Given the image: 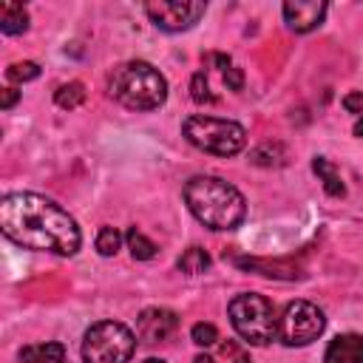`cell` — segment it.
Masks as SVG:
<instances>
[{
	"mask_svg": "<svg viewBox=\"0 0 363 363\" xmlns=\"http://www.w3.org/2000/svg\"><path fill=\"white\" fill-rule=\"evenodd\" d=\"M20 99V91L17 88H3V99H0V105H3V111H9L14 102Z\"/></svg>",
	"mask_w": 363,
	"mask_h": 363,
	"instance_id": "obj_25",
	"label": "cell"
},
{
	"mask_svg": "<svg viewBox=\"0 0 363 363\" xmlns=\"http://www.w3.org/2000/svg\"><path fill=\"white\" fill-rule=\"evenodd\" d=\"M312 170L318 173V179L323 182V190L329 193V196H343L346 193V184H343V179H340V173L335 170V164L326 159V156H315L312 159Z\"/></svg>",
	"mask_w": 363,
	"mask_h": 363,
	"instance_id": "obj_15",
	"label": "cell"
},
{
	"mask_svg": "<svg viewBox=\"0 0 363 363\" xmlns=\"http://www.w3.org/2000/svg\"><path fill=\"white\" fill-rule=\"evenodd\" d=\"M281 11H284V23L289 26V31L309 34L323 23L329 6L323 0H286Z\"/></svg>",
	"mask_w": 363,
	"mask_h": 363,
	"instance_id": "obj_10",
	"label": "cell"
},
{
	"mask_svg": "<svg viewBox=\"0 0 363 363\" xmlns=\"http://www.w3.org/2000/svg\"><path fill=\"white\" fill-rule=\"evenodd\" d=\"M221 77H224V85H227L230 91H241V88H244V74H241V68L230 65L227 71H221Z\"/></svg>",
	"mask_w": 363,
	"mask_h": 363,
	"instance_id": "obj_24",
	"label": "cell"
},
{
	"mask_svg": "<svg viewBox=\"0 0 363 363\" xmlns=\"http://www.w3.org/2000/svg\"><path fill=\"white\" fill-rule=\"evenodd\" d=\"M111 96L128 111H156L167 99V79L145 60H128L108 79Z\"/></svg>",
	"mask_w": 363,
	"mask_h": 363,
	"instance_id": "obj_3",
	"label": "cell"
},
{
	"mask_svg": "<svg viewBox=\"0 0 363 363\" xmlns=\"http://www.w3.org/2000/svg\"><path fill=\"white\" fill-rule=\"evenodd\" d=\"M125 241H128V250H130V255L136 258V261H150V258H156V244L139 230V227H130L128 230V235H125Z\"/></svg>",
	"mask_w": 363,
	"mask_h": 363,
	"instance_id": "obj_17",
	"label": "cell"
},
{
	"mask_svg": "<svg viewBox=\"0 0 363 363\" xmlns=\"http://www.w3.org/2000/svg\"><path fill=\"white\" fill-rule=\"evenodd\" d=\"M190 340H193L196 346H204V349H210V346H216L221 337H218V329H216L213 323H207V320H199V323H193V329H190Z\"/></svg>",
	"mask_w": 363,
	"mask_h": 363,
	"instance_id": "obj_20",
	"label": "cell"
},
{
	"mask_svg": "<svg viewBox=\"0 0 363 363\" xmlns=\"http://www.w3.org/2000/svg\"><path fill=\"white\" fill-rule=\"evenodd\" d=\"M145 363H164V360H159V357H147Z\"/></svg>",
	"mask_w": 363,
	"mask_h": 363,
	"instance_id": "obj_26",
	"label": "cell"
},
{
	"mask_svg": "<svg viewBox=\"0 0 363 363\" xmlns=\"http://www.w3.org/2000/svg\"><path fill=\"white\" fill-rule=\"evenodd\" d=\"M230 323L250 346H267L278 340V312L269 298L258 292H241L227 306Z\"/></svg>",
	"mask_w": 363,
	"mask_h": 363,
	"instance_id": "obj_4",
	"label": "cell"
},
{
	"mask_svg": "<svg viewBox=\"0 0 363 363\" xmlns=\"http://www.w3.org/2000/svg\"><path fill=\"white\" fill-rule=\"evenodd\" d=\"M54 102H57L60 108H65V111L79 108V105L85 102V85H82V82H77V79L62 82V85L54 91Z\"/></svg>",
	"mask_w": 363,
	"mask_h": 363,
	"instance_id": "obj_18",
	"label": "cell"
},
{
	"mask_svg": "<svg viewBox=\"0 0 363 363\" xmlns=\"http://www.w3.org/2000/svg\"><path fill=\"white\" fill-rule=\"evenodd\" d=\"M65 346L57 340L48 343H31L20 349V363H65Z\"/></svg>",
	"mask_w": 363,
	"mask_h": 363,
	"instance_id": "obj_13",
	"label": "cell"
},
{
	"mask_svg": "<svg viewBox=\"0 0 363 363\" xmlns=\"http://www.w3.org/2000/svg\"><path fill=\"white\" fill-rule=\"evenodd\" d=\"M0 31L6 37H17L28 31V11L20 3H3L0 6Z\"/></svg>",
	"mask_w": 363,
	"mask_h": 363,
	"instance_id": "obj_14",
	"label": "cell"
},
{
	"mask_svg": "<svg viewBox=\"0 0 363 363\" xmlns=\"http://www.w3.org/2000/svg\"><path fill=\"white\" fill-rule=\"evenodd\" d=\"M184 204L207 230H235L247 216V201L238 187L218 176H193L184 190Z\"/></svg>",
	"mask_w": 363,
	"mask_h": 363,
	"instance_id": "obj_2",
	"label": "cell"
},
{
	"mask_svg": "<svg viewBox=\"0 0 363 363\" xmlns=\"http://www.w3.org/2000/svg\"><path fill=\"white\" fill-rule=\"evenodd\" d=\"M323 363H363V335L346 332L329 340L323 352Z\"/></svg>",
	"mask_w": 363,
	"mask_h": 363,
	"instance_id": "obj_11",
	"label": "cell"
},
{
	"mask_svg": "<svg viewBox=\"0 0 363 363\" xmlns=\"http://www.w3.org/2000/svg\"><path fill=\"white\" fill-rule=\"evenodd\" d=\"M343 108H346L352 116H357L352 133H354V136H363V91H352V94H346V96H343Z\"/></svg>",
	"mask_w": 363,
	"mask_h": 363,
	"instance_id": "obj_23",
	"label": "cell"
},
{
	"mask_svg": "<svg viewBox=\"0 0 363 363\" xmlns=\"http://www.w3.org/2000/svg\"><path fill=\"white\" fill-rule=\"evenodd\" d=\"M0 230L23 250L74 255L82 247V233L68 210L40 193H6L0 201Z\"/></svg>",
	"mask_w": 363,
	"mask_h": 363,
	"instance_id": "obj_1",
	"label": "cell"
},
{
	"mask_svg": "<svg viewBox=\"0 0 363 363\" xmlns=\"http://www.w3.org/2000/svg\"><path fill=\"white\" fill-rule=\"evenodd\" d=\"M119 247H122V233H119V230L102 227V230L96 233V252H99V255L111 258V255L119 252Z\"/></svg>",
	"mask_w": 363,
	"mask_h": 363,
	"instance_id": "obj_19",
	"label": "cell"
},
{
	"mask_svg": "<svg viewBox=\"0 0 363 363\" xmlns=\"http://www.w3.org/2000/svg\"><path fill=\"white\" fill-rule=\"evenodd\" d=\"M176 267H179L184 275H201V272L210 269V255H207V250H201V247H187V250L179 255Z\"/></svg>",
	"mask_w": 363,
	"mask_h": 363,
	"instance_id": "obj_16",
	"label": "cell"
},
{
	"mask_svg": "<svg viewBox=\"0 0 363 363\" xmlns=\"http://www.w3.org/2000/svg\"><path fill=\"white\" fill-rule=\"evenodd\" d=\"M326 329V315L312 301H289L278 315V340L284 346H309Z\"/></svg>",
	"mask_w": 363,
	"mask_h": 363,
	"instance_id": "obj_7",
	"label": "cell"
},
{
	"mask_svg": "<svg viewBox=\"0 0 363 363\" xmlns=\"http://www.w3.org/2000/svg\"><path fill=\"white\" fill-rule=\"evenodd\" d=\"M184 139L213 156H235L247 145V130L233 119H218L207 113H193L182 122Z\"/></svg>",
	"mask_w": 363,
	"mask_h": 363,
	"instance_id": "obj_5",
	"label": "cell"
},
{
	"mask_svg": "<svg viewBox=\"0 0 363 363\" xmlns=\"http://www.w3.org/2000/svg\"><path fill=\"white\" fill-rule=\"evenodd\" d=\"M179 329V315L164 306H147L136 318V335L145 343H164Z\"/></svg>",
	"mask_w": 363,
	"mask_h": 363,
	"instance_id": "obj_9",
	"label": "cell"
},
{
	"mask_svg": "<svg viewBox=\"0 0 363 363\" xmlns=\"http://www.w3.org/2000/svg\"><path fill=\"white\" fill-rule=\"evenodd\" d=\"M190 96H193V102H199V105L216 102V94L210 91V82H207V74H204V71L193 74V79H190Z\"/></svg>",
	"mask_w": 363,
	"mask_h": 363,
	"instance_id": "obj_22",
	"label": "cell"
},
{
	"mask_svg": "<svg viewBox=\"0 0 363 363\" xmlns=\"http://www.w3.org/2000/svg\"><path fill=\"white\" fill-rule=\"evenodd\" d=\"M207 11V3L201 0H153L145 3V14L150 17V23L167 34H179L193 28Z\"/></svg>",
	"mask_w": 363,
	"mask_h": 363,
	"instance_id": "obj_8",
	"label": "cell"
},
{
	"mask_svg": "<svg viewBox=\"0 0 363 363\" xmlns=\"http://www.w3.org/2000/svg\"><path fill=\"white\" fill-rule=\"evenodd\" d=\"M6 77H9L11 82H31V79H37V77H40V65H37V62H31V60L11 62V65L6 68Z\"/></svg>",
	"mask_w": 363,
	"mask_h": 363,
	"instance_id": "obj_21",
	"label": "cell"
},
{
	"mask_svg": "<svg viewBox=\"0 0 363 363\" xmlns=\"http://www.w3.org/2000/svg\"><path fill=\"white\" fill-rule=\"evenodd\" d=\"M136 335L119 320H99L82 337V363H130Z\"/></svg>",
	"mask_w": 363,
	"mask_h": 363,
	"instance_id": "obj_6",
	"label": "cell"
},
{
	"mask_svg": "<svg viewBox=\"0 0 363 363\" xmlns=\"http://www.w3.org/2000/svg\"><path fill=\"white\" fill-rule=\"evenodd\" d=\"M193 363H250V352L238 340H218L207 352L196 354Z\"/></svg>",
	"mask_w": 363,
	"mask_h": 363,
	"instance_id": "obj_12",
	"label": "cell"
}]
</instances>
